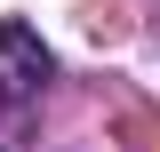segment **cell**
<instances>
[{"instance_id": "cell-1", "label": "cell", "mask_w": 160, "mask_h": 152, "mask_svg": "<svg viewBox=\"0 0 160 152\" xmlns=\"http://www.w3.org/2000/svg\"><path fill=\"white\" fill-rule=\"evenodd\" d=\"M56 56H48V40L32 24H0V104H24V96L48 88Z\"/></svg>"}]
</instances>
